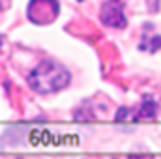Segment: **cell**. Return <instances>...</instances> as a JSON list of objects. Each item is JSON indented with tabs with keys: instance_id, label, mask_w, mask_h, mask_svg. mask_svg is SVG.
Segmentation results:
<instances>
[{
	"instance_id": "cell-4",
	"label": "cell",
	"mask_w": 161,
	"mask_h": 159,
	"mask_svg": "<svg viewBox=\"0 0 161 159\" xmlns=\"http://www.w3.org/2000/svg\"><path fill=\"white\" fill-rule=\"evenodd\" d=\"M158 111H159V105L152 99V97H144V101H142V105L139 107V111H137V114H139V118H144V120H152L158 116Z\"/></svg>"
},
{
	"instance_id": "cell-1",
	"label": "cell",
	"mask_w": 161,
	"mask_h": 159,
	"mask_svg": "<svg viewBox=\"0 0 161 159\" xmlns=\"http://www.w3.org/2000/svg\"><path fill=\"white\" fill-rule=\"evenodd\" d=\"M69 80H71V73L68 71V68L53 60H43L28 75L30 88L38 94H56L68 88Z\"/></svg>"
},
{
	"instance_id": "cell-5",
	"label": "cell",
	"mask_w": 161,
	"mask_h": 159,
	"mask_svg": "<svg viewBox=\"0 0 161 159\" xmlns=\"http://www.w3.org/2000/svg\"><path fill=\"white\" fill-rule=\"evenodd\" d=\"M139 49L141 51H146V52H158L161 49V36H148V34H142V40L139 43Z\"/></svg>"
},
{
	"instance_id": "cell-7",
	"label": "cell",
	"mask_w": 161,
	"mask_h": 159,
	"mask_svg": "<svg viewBox=\"0 0 161 159\" xmlns=\"http://www.w3.org/2000/svg\"><path fill=\"white\" fill-rule=\"evenodd\" d=\"M79 2H82V0H79Z\"/></svg>"
},
{
	"instance_id": "cell-6",
	"label": "cell",
	"mask_w": 161,
	"mask_h": 159,
	"mask_svg": "<svg viewBox=\"0 0 161 159\" xmlns=\"http://www.w3.org/2000/svg\"><path fill=\"white\" fill-rule=\"evenodd\" d=\"M122 120H139V114L135 112V111H131V109H125V107H122L120 111L116 112V122H122Z\"/></svg>"
},
{
	"instance_id": "cell-2",
	"label": "cell",
	"mask_w": 161,
	"mask_h": 159,
	"mask_svg": "<svg viewBox=\"0 0 161 159\" xmlns=\"http://www.w3.org/2000/svg\"><path fill=\"white\" fill-rule=\"evenodd\" d=\"M60 13L58 0H30L26 15L34 25H51Z\"/></svg>"
},
{
	"instance_id": "cell-3",
	"label": "cell",
	"mask_w": 161,
	"mask_h": 159,
	"mask_svg": "<svg viewBox=\"0 0 161 159\" xmlns=\"http://www.w3.org/2000/svg\"><path fill=\"white\" fill-rule=\"evenodd\" d=\"M99 19L105 26L109 28H116L122 30L127 26V17L124 13V8H122L120 2H105L101 6V13H99Z\"/></svg>"
}]
</instances>
